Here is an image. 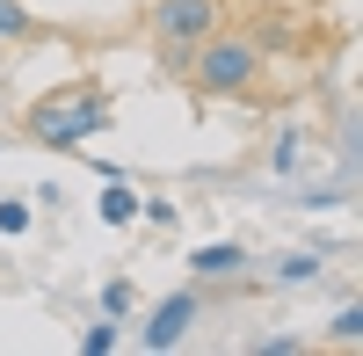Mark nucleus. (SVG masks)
I'll list each match as a JSON object with an SVG mask.
<instances>
[{
  "label": "nucleus",
  "instance_id": "f257e3e1",
  "mask_svg": "<svg viewBox=\"0 0 363 356\" xmlns=\"http://www.w3.org/2000/svg\"><path fill=\"white\" fill-rule=\"evenodd\" d=\"M262 73H269V58L255 51L247 29H211L189 51V66H182V80H189L196 95H211V102H255Z\"/></svg>",
  "mask_w": 363,
  "mask_h": 356
},
{
  "label": "nucleus",
  "instance_id": "f03ea898",
  "mask_svg": "<svg viewBox=\"0 0 363 356\" xmlns=\"http://www.w3.org/2000/svg\"><path fill=\"white\" fill-rule=\"evenodd\" d=\"M95 131H109V102L95 87H73V95H51L29 109V138H44L51 153H80Z\"/></svg>",
  "mask_w": 363,
  "mask_h": 356
},
{
  "label": "nucleus",
  "instance_id": "7ed1b4c3",
  "mask_svg": "<svg viewBox=\"0 0 363 356\" xmlns=\"http://www.w3.org/2000/svg\"><path fill=\"white\" fill-rule=\"evenodd\" d=\"M218 29V0H153V44H160V66L182 73L189 51Z\"/></svg>",
  "mask_w": 363,
  "mask_h": 356
},
{
  "label": "nucleus",
  "instance_id": "20e7f679",
  "mask_svg": "<svg viewBox=\"0 0 363 356\" xmlns=\"http://www.w3.org/2000/svg\"><path fill=\"white\" fill-rule=\"evenodd\" d=\"M189 328H196V291H174V299H160L153 320H145V349H174Z\"/></svg>",
  "mask_w": 363,
  "mask_h": 356
},
{
  "label": "nucleus",
  "instance_id": "39448f33",
  "mask_svg": "<svg viewBox=\"0 0 363 356\" xmlns=\"http://www.w3.org/2000/svg\"><path fill=\"white\" fill-rule=\"evenodd\" d=\"M189 269L196 277H233V269H247V247H233V240H211L189 255Z\"/></svg>",
  "mask_w": 363,
  "mask_h": 356
},
{
  "label": "nucleus",
  "instance_id": "423d86ee",
  "mask_svg": "<svg viewBox=\"0 0 363 356\" xmlns=\"http://www.w3.org/2000/svg\"><path fill=\"white\" fill-rule=\"evenodd\" d=\"M138 218V189L124 182V174H109V189H102V226H131Z\"/></svg>",
  "mask_w": 363,
  "mask_h": 356
},
{
  "label": "nucleus",
  "instance_id": "0eeeda50",
  "mask_svg": "<svg viewBox=\"0 0 363 356\" xmlns=\"http://www.w3.org/2000/svg\"><path fill=\"white\" fill-rule=\"evenodd\" d=\"M247 37H255V51H262V58H277V51H298V29H291V22H255Z\"/></svg>",
  "mask_w": 363,
  "mask_h": 356
},
{
  "label": "nucleus",
  "instance_id": "6e6552de",
  "mask_svg": "<svg viewBox=\"0 0 363 356\" xmlns=\"http://www.w3.org/2000/svg\"><path fill=\"white\" fill-rule=\"evenodd\" d=\"M131 306H138V284H131V277H116V284H102V313H109V320H124Z\"/></svg>",
  "mask_w": 363,
  "mask_h": 356
},
{
  "label": "nucleus",
  "instance_id": "1a4fd4ad",
  "mask_svg": "<svg viewBox=\"0 0 363 356\" xmlns=\"http://www.w3.org/2000/svg\"><path fill=\"white\" fill-rule=\"evenodd\" d=\"M0 37H37V15L22 0H0Z\"/></svg>",
  "mask_w": 363,
  "mask_h": 356
},
{
  "label": "nucleus",
  "instance_id": "9d476101",
  "mask_svg": "<svg viewBox=\"0 0 363 356\" xmlns=\"http://www.w3.org/2000/svg\"><path fill=\"white\" fill-rule=\"evenodd\" d=\"M277 277H284V284H313V277H320V247H313V255H284Z\"/></svg>",
  "mask_w": 363,
  "mask_h": 356
},
{
  "label": "nucleus",
  "instance_id": "9b49d317",
  "mask_svg": "<svg viewBox=\"0 0 363 356\" xmlns=\"http://www.w3.org/2000/svg\"><path fill=\"white\" fill-rule=\"evenodd\" d=\"M109 349H116V320L102 313V320H95V328H87V335H80V356H109Z\"/></svg>",
  "mask_w": 363,
  "mask_h": 356
},
{
  "label": "nucleus",
  "instance_id": "f8f14e48",
  "mask_svg": "<svg viewBox=\"0 0 363 356\" xmlns=\"http://www.w3.org/2000/svg\"><path fill=\"white\" fill-rule=\"evenodd\" d=\"M327 335H335L342 349H356V342H363V306H342V313H335V328H327Z\"/></svg>",
  "mask_w": 363,
  "mask_h": 356
},
{
  "label": "nucleus",
  "instance_id": "ddd939ff",
  "mask_svg": "<svg viewBox=\"0 0 363 356\" xmlns=\"http://www.w3.org/2000/svg\"><path fill=\"white\" fill-rule=\"evenodd\" d=\"M0 233H29V204H22V196L0 204Z\"/></svg>",
  "mask_w": 363,
  "mask_h": 356
},
{
  "label": "nucleus",
  "instance_id": "4468645a",
  "mask_svg": "<svg viewBox=\"0 0 363 356\" xmlns=\"http://www.w3.org/2000/svg\"><path fill=\"white\" fill-rule=\"evenodd\" d=\"M269 167H277V174H291V167H298V131H284V138H277V153H269Z\"/></svg>",
  "mask_w": 363,
  "mask_h": 356
},
{
  "label": "nucleus",
  "instance_id": "2eb2a0df",
  "mask_svg": "<svg viewBox=\"0 0 363 356\" xmlns=\"http://www.w3.org/2000/svg\"><path fill=\"white\" fill-rule=\"evenodd\" d=\"M298 349H306L298 335H269V342H255V356H298Z\"/></svg>",
  "mask_w": 363,
  "mask_h": 356
}]
</instances>
